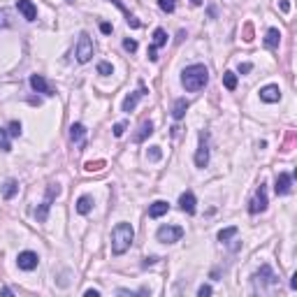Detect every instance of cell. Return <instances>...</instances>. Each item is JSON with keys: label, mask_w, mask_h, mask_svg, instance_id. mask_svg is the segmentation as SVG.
I'll return each mask as SVG.
<instances>
[{"label": "cell", "mask_w": 297, "mask_h": 297, "mask_svg": "<svg viewBox=\"0 0 297 297\" xmlns=\"http://www.w3.org/2000/svg\"><path fill=\"white\" fill-rule=\"evenodd\" d=\"M207 81H209V70H207L204 65H200V63L188 65L186 70L181 72V84H184V88H186V91H191V93L204 88Z\"/></svg>", "instance_id": "cell-1"}, {"label": "cell", "mask_w": 297, "mask_h": 297, "mask_svg": "<svg viewBox=\"0 0 297 297\" xmlns=\"http://www.w3.org/2000/svg\"><path fill=\"white\" fill-rule=\"evenodd\" d=\"M132 239H135V230L130 223H116V227L111 230V253L123 256L130 248Z\"/></svg>", "instance_id": "cell-2"}, {"label": "cell", "mask_w": 297, "mask_h": 297, "mask_svg": "<svg viewBox=\"0 0 297 297\" xmlns=\"http://www.w3.org/2000/svg\"><path fill=\"white\" fill-rule=\"evenodd\" d=\"M58 195H61V186H58V184H51V186L47 188V195H44V200H42V204L37 207V212H35L37 223H44V221H47L51 204H54V200H56Z\"/></svg>", "instance_id": "cell-3"}, {"label": "cell", "mask_w": 297, "mask_h": 297, "mask_svg": "<svg viewBox=\"0 0 297 297\" xmlns=\"http://www.w3.org/2000/svg\"><path fill=\"white\" fill-rule=\"evenodd\" d=\"M75 56H77V61H79V63H88L93 58V40H91L88 33H81V35H79Z\"/></svg>", "instance_id": "cell-4"}, {"label": "cell", "mask_w": 297, "mask_h": 297, "mask_svg": "<svg viewBox=\"0 0 297 297\" xmlns=\"http://www.w3.org/2000/svg\"><path fill=\"white\" fill-rule=\"evenodd\" d=\"M253 283H256L258 290H265V286H277L279 279H277V274L272 272V267H269V265H262L260 272L253 277Z\"/></svg>", "instance_id": "cell-5"}, {"label": "cell", "mask_w": 297, "mask_h": 297, "mask_svg": "<svg viewBox=\"0 0 297 297\" xmlns=\"http://www.w3.org/2000/svg\"><path fill=\"white\" fill-rule=\"evenodd\" d=\"M156 237H158V242H163V244H174V242H179V239L184 237V227H179V225H163V227H158Z\"/></svg>", "instance_id": "cell-6"}, {"label": "cell", "mask_w": 297, "mask_h": 297, "mask_svg": "<svg viewBox=\"0 0 297 297\" xmlns=\"http://www.w3.org/2000/svg\"><path fill=\"white\" fill-rule=\"evenodd\" d=\"M267 209V188H265V184H260L258 186V191H256V195H253V200L248 202V214H260V212H265Z\"/></svg>", "instance_id": "cell-7"}, {"label": "cell", "mask_w": 297, "mask_h": 297, "mask_svg": "<svg viewBox=\"0 0 297 297\" xmlns=\"http://www.w3.org/2000/svg\"><path fill=\"white\" fill-rule=\"evenodd\" d=\"M37 262H40V258H37V253H33V251H24V253H19V258H16V265H19V269H24V272L35 269Z\"/></svg>", "instance_id": "cell-8"}, {"label": "cell", "mask_w": 297, "mask_h": 297, "mask_svg": "<svg viewBox=\"0 0 297 297\" xmlns=\"http://www.w3.org/2000/svg\"><path fill=\"white\" fill-rule=\"evenodd\" d=\"M274 191H277V195H288V193L292 191V176L288 174V172H281V174L277 176V186H274Z\"/></svg>", "instance_id": "cell-9"}, {"label": "cell", "mask_w": 297, "mask_h": 297, "mask_svg": "<svg viewBox=\"0 0 297 297\" xmlns=\"http://www.w3.org/2000/svg\"><path fill=\"white\" fill-rule=\"evenodd\" d=\"M209 163V146H207V135H200V146H197L195 153V165L197 167H207Z\"/></svg>", "instance_id": "cell-10"}, {"label": "cell", "mask_w": 297, "mask_h": 297, "mask_svg": "<svg viewBox=\"0 0 297 297\" xmlns=\"http://www.w3.org/2000/svg\"><path fill=\"white\" fill-rule=\"evenodd\" d=\"M16 10L24 14L26 21H35L37 19V7L33 5L31 0H16Z\"/></svg>", "instance_id": "cell-11"}, {"label": "cell", "mask_w": 297, "mask_h": 297, "mask_svg": "<svg viewBox=\"0 0 297 297\" xmlns=\"http://www.w3.org/2000/svg\"><path fill=\"white\" fill-rule=\"evenodd\" d=\"M260 100L262 102H279L281 100V88L277 84H269L265 88H260Z\"/></svg>", "instance_id": "cell-12"}, {"label": "cell", "mask_w": 297, "mask_h": 297, "mask_svg": "<svg viewBox=\"0 0 297 297\" xmlns=\"http://www.w3.org/2000/svg\"><path fill=\"white\" fill-rule=\"evenodd\" d=\"M144 96H146V88H144V84H140V88H137L135 93H130V96L123 100V111H132L137 107V102H140Z\"/></svg>", "instance_id": "cell-13"}, {"label": "cell", "mask_w": 297, "mask_h": 297, "mask_svg": "<svg viewBox=\"0 0 297 297\" xmlns=\"http://www.w3.org/2000/svg\"><path fill=\"white\" fill-rule=\"evenodd\" d=\"M31 86H33V91H37V93H44V96H56L54 88L47 84V79L42 75H33L31 77Z\"/></svg>", "instance_id": "cell-14"}, {"label": "cell", "mask_w": 297, "mask_h": 297, "mask_svg": "<svg viewBox=\"0 0 297 297\" xmlns=\"http://www.w3.org/2000/svg\"><path fill=\"white\" fill-rule=\"evenodd\" d=\"M195 195H193L191 191H186V193H181V197H179V207H181V212H186V214H195Z\"/></svg>", "instance_id": "cell-15"}, {"label": "cell", "mask_w": 297, "mask_h": 297, "mask_svg": "<svg viewBox=\"0 0 297 297\" xmlns=\"http://www.w3.org/2000/svg\"><path fill=\"white\" fill-rule=\"evenodd\" d=\"M167 212H170V204H167L165 200H158L149 207V216L151 218H161V216H165Z\"/></svg>", "instance_id": "cell-16"}, {"label": "cell", "mask_w": 297, "mask_h": 297, "mask_svg": "<svg viewBox=\"0 0 297 297\" xmlns=\"http://www.w3.org/2000/svg\"><path fill=\"white\" fill-rule=\"evenodd\" d=\"M279 42H281V33H279V28H269L265 35V47L267 49H277Z\"/></svg>", "instance_id": "cell-17"}, {"label": "cell", "mask_w": 297, "mask_h": 297, "mask_svg": "<svg viewBox=\"0 0 297 297\" xmlns=\"http://www.w3.org/2000/svg\"><path fill=\"white\" fill-rule=\"evenodd\" d=\"M188 107H191V102H188L186 98H179V100L174 102V107H172V116H174L176 121H179V119H184V114H186Z\"/></svg>", "instance_id": "cell-18"}, {"label": "cell", "mask_w": 297, "mask_h": 297, "mask_svg": "<svg viewBox=\"0 0 297 297\" xmlns=\"http://www.w3.org/2000/svg\"><path fill=\"white\" fill-rule=\"evenodd\" d=\"M91 209H93V197L91 195H81L79 200H77V212H79L81 216L91 214Z\"/></svg>", "instance_id": "cell-19"}, {"label": "cell", "mask_w": 297, "mask_h": 297, "mask_svg": "<svg viewBox=\"0 0 297 297\" xmlns=\"http://www.w3.org/2000/svg\"><path fill=\"white\" fill-rule=\"evenodd\" d=\"M111 3H114V5L123 12V16H126V21H128V26H130V28H140V21H137L135 16L130 14V10H128V7L123 5V0H111Z\"/></svg>", "instance_id": "cell-20"}, {"label": "cell", "mask_w": 297, "mask_h": 297, "mask_svg": "<svg viewBox=\"0 0 297 297\" xmlns=\"http://www.w3.org/2000/svg\"><path fill=\"white\" fill-rule=\"evenodd\" d=\"M84 137H86V128L81 123H72L70 128V140L77 142V144H84Z\"/></svg>", "instance_id": "cell-21"}, {"label": "cell", "mask_w": 297, "mask_h": 297, "mask_svg": "<svg viewBox=\"0 0 297 297\" xmlns=\"http://www.w3.org/2000/svg\"><path fill=\"white\" fill-rule=\"evenodd\" d=\"M149 135H153V123L151 121H142V126H140V132L135 135V142L140 144V142H144Z\"/></svg>", "instance_id": "cell-22"}, {"label": "cell", "mask_w": 297, "mask_h": 297, "mask_svg": "<svg viewBox=\"0 0 297 297\" xmlns=\"http://www.w3.org/2000/svg\"><path fill=\"white\" fill-rule=\"evenodd\" d=\"M16 191H19V184H16L14 179H7L5 186H3V197H5V200H12V197L16 195Z\"/></svg>", "instance_id": "cell-23"}, {"label": "cell", "mask_w": 297, "mask_h": 297, "mask_svg": "<svg viewBox=\"0 0 297 297\" xmlns=\"http://www.w3.org/2000/svg\"><path fill=\"white\" fill-rule=\"evenodd\" d=\"M165 44H167V33L163 31V28H156V31H153V44L151 47L161 49V47H165Z\"/></svg>", "instance_id": "cell-24"}, {"label": "cell", "mask_w": 297, "mask_h": 297, "mask_svg": "<svg viewBox=\"0 0 297 297\" xmlns=\"http://www.w3.org/2000/svg\"><path fill=\"white\" fill-rule=\"evenodd\" d=\"M237 232H239V227H237V225L225 227V230L218 232V242H230L232 237H237Z\"/></svg>", "instance_id": "cell-25"}, {"label": "cell", "mask_w": 297, "mask_h": 297, "mask_svg": "<svg viewBox=\"0 0 297 297\" xmlns=\"http://www.w3.org/2000/svg\"><path fill=\"white\" fill-rule=\"evenodd\" d=\"M0 149L3 151H12V142H10V132L5 128H0Z\"/></svg>", "instance_id": "cell-26"}, {"label": "cell", "mask_w": 297, "mask_h": 297, "mask_svg": "<svg viewBox=\"0 0 297 297\" xmlns=\"http://www.w3.org/2000/svg\"><path fill=\"white\" fill-rule=\"evenodd\" d=\"M223 84H225L227 91H235L237 88V75L235 72H225V75H223Z\"/></svg>", "instance_id": "cell-27"}, {"label": "cell", "mask_w": 297, "mask_h": 297, "mask_svg": "<svg viewBox=\"0 0 297 297\" xmlns=\"http://www.w3.org/2000/svg\"><path fill=\"white\" fill-rule=\"evenodd\" d=\"M158 5H161L163 12H167V14H172L176 7V0H158Z\"/></svg>", "instance_id": "cell-28"}, {"label": "cell", "mask_w": 297, "mask_h": 297, "mask_svg": "<svg viewBox=\"0 0 297 297\" xmlns=\"http://www.w3.org/2000/svg\"><path fill=\"white\" fill-rule=\"evenodd\" d=\"M7 26H12V21H10V10H0V28H7Z\"/></svg>", "instance_id": "cell-29"}, {"label": "cell", "mask_w": 297, "mask_h": 297, "mask_svg": "<svg viewBox=\"0 0 297 297\" xmlns=\"http://www.w3.org/2000/svg\"><path fill=\"white\" fill-rule=\"evenodd\" d=\"M102 167H105V161H96V163L91 161V163H86L84 170H86V172H100Z\"/></svg>", "instance_id": "cell-30"}, {"label": "cell", "mask_w": 297, "mask_h": 297, "mask_svg": "<svg viewBox=\"0 0 297 297\" xmlns=\"http://www.w3.org/2000/svg\"><path fill=\"white\" fill-rule=\"evenodd\" d=\"M111 72H114V67H111V63H105V61H102V63H98V75H111Z\"/></svg>", "instance_id": "cell-31"}, {"label": "cell", "mask_w": 297, "mask_h": 297, "mask_svg": "<svg viewBox=\"0 0 297 297\" xmlns=\"http://www.w3.org/2000/svg\"><path fill=\"white\" fill-rule=\"evenodd\" d=\"M7 132H10V137H19L21 135V123L19 121H12L10 123V130H7Z\"/></svg>", "instance_id": "cell-32"}, {"label": "cell", "mask_w": 297, "mask_h": 297, "mask_svg": "<svg viewBox=\"0 0 297 297\" xmlns=\"http://www.w3.org/2000/svg\"><path fill=\"white\" fill-rule=\"evenodd\" d=\"M161 156H163L161 146H151V149H149V158H151V161H161Z\"/></svg>", "instance_id": "cell-33"}, {"label": "cell", "mask_w": 297, "mask_h": 297, "mask_svg": "<svg viewBox=\"0 0 297 297\" xmlns=\"http://www.w3.org/2000/svg\"><path fill=\"white\" fill-rule=\"evenodd\" d=\"M123 49L130 51V54H135V51H137V42L135 40H123Z\"/></svg>", "instance_id": "cell-34"}, {"label": "cell", "mask_w": 297, "mask_h": 297, "mask_svg": "<svg viewBox=\"0 0 297 297\" xmlns=\"http://www.w3.org/2000/svg\"><path fill=\"white\" fill-rule=\"evenodd\" d=\"M244 40H246V42L253 40V26H251V24L244 26Z\"/></svg>", "instance_id": "cell-35"}, {"label": "cell", "mask_w": 297, "mask_h": 297, "mask_svg": "<svg viewBox=\"0 0 297 297\" xmlns=\"http://www.w3.org/2000/svg\"><path fill=\"white\" fill-rule=\"evenodd\" d=\"M126 132V123H116L114 126V137H121Z\"/></svg>", "instance_id": "cell-36"}, {"label": "cell", "mask_w": 297, "mask_h": 297, "mask_svg": "<svg viewBox=\"0 0 297 297\" xmlns=\"http://www.w3.org/2000/svg\"><path fill=\"white\" fill-rule=\"evenodd\" d=\"M197 295L204 297V295H212V286H200V290H197Z\"/></svg>", "instance_id": "cell-37"}, {"label": "cell", "mask_w": 297, "mask_h": 297, "mask_svg": "<svg viewBox=\"0 0 297 297\" xmlns=\"http://www.w3.org/2000/svg\"><path fill=\"white\" fill-rule=\"evenodd\" d=\"M251 70H253L251 63H242V65H239V72H242V75H246V72H251Z\"/></svg>", "instance_id": "cell-38"}, {"label": "cell", "mask_w": 297, "mask_h": 297, "mask_svg": "<svg viewBox=\"0 0 297 297\" xmlns=\"http://www.w3.org/2000/svg\"><path fill=\"white\" fill-rule=\"evenodd\" d=\"M100 31L105 33V35H109V33H111V24H107V21H105V24H100Z\"/></svg>", "instance_id": "cell-39"}, {"label": "cell", "mask_w": 297, "mask_h": 297, "mask_svg": "<svg viewBox=\"0 0 297 297\" xmlns=\"http://www.w3.org/2000/svg\"><path fill=\"white\" fill-rule=\"evenodd\" d=\"M156 262H158V258H156V256H151V258H146V260H144V267H149V265H156Z\"/></svg>", "instance_id": "cell-40"}, {"label": "cell", "mask_w": 297, "mask_h": 297, "mask_svg": "<svg viewBox=\"0 0 297 297\" xmlns=\"http://www.w3.org/2000/svg\"><path fill=\"white\" fill-rule=\"evenodd\" d=\"M98 295H100L98 290H86V297H98Z\"/></svg>", "instance_id": "cell-41"}, {"label": "cell", "mask_w": 297, "mask_h": 297, "mask_svg": "<svg viewBox=\"0 0 297 297\" xmlns=\"http://www.w3.org/2000/svg\"><path fill=\"white\" fill-rule=\"evenodd\" d=\"M290 288H292V290H297V274H295V277H292V281H290Z\"/></svg>", "instance_id": "cell-42"}, {"label": "cell", "mask_w": 297, "mask_h": 297, "mask_svg": "<svg viewBox=\"0 0 297 297\" xmlns=\"http://www.w3.org/2000/svg\"><path fill=\"white\" fill-rule=\"evenodd\" d=\"M281 10H283V12H288V10H290V5H288L286 0H281Z\"/></svg>", "instance_id": "cell-43"}, {"label": "cell", "mask_w": 297, "mask_h": 297, "mask_svg": "<svg viewBox=\"0 0 297 297\" xmlns=\"http://www.w3.org/2000/svg\"><path fill=\"white\" fill-rule=\"evenodd\" d=\"M191 3H193V5H200V3H202V0H191Z\"/></svg>", "instance_id": "cell-44"}, {"label": "cell", "mask_w": 297, "mask_h": 297, "mask_svg": "<svg viewBox=\"0 0 297 297\" xmlns=\"http://www.w3.org/2000/svg\"><path fill=\"white\" fill-rule=\"evenodd\" d=\"M67 3H75V0H67Z\"/></svg>", "instance_id": "cell-45"}]
</instances>
